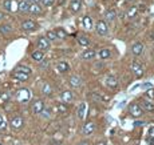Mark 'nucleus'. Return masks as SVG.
<instances>
[{"instance_id": "48", "label": "nucleus", "mask_w": 154, "mask_h": 145, "mask_svg": "<svg viewBox=\"0 0 154 145\" xmlns=\"http://www.w3.org/2000/svg\"><path fill=\"white\" fill-rule=\"evenodd\" d=\"M153 52H154V48H153Z\"/></svg>"}, {"instance_id": "41", "label": "nucleus", "mask_w": 154, "mask_h": 145, "mask_svg": "<svg viewBox=\"0 0 154 145\" xmlns=\"http://www.w3.org/2000/svg\"><path fill=\"white\" fill-rule=\"evenodd\" d=\"M143 88H152V83H146V85H143Z\"/></svg>"}, {"instance_id": "26", "label": "nucleus", "mask_w": 154, "mask_h": 145, "mask_svg": "<svg viewBox=\"0 0 154 145\" xmlns=\"http://www.w3.org/2000/svg\"><path fill=\"white\" fill-rule=\"evenodd\" d=\"M141 105L143 106L145 111H147V112H154V104H153V103L147 101V100H143V101L141 103Z\"/></svg>"}, {"instance_id": "12", "label": "nucleus", "mask_w": 154, "mask_h": 145, "mask_svg": "<svg viewBox=\"0 0 154 145\" xmlns=\"http://www.w3.org/2000/svg\"><path fill=\"white\" fill-rule=\"evenodd\" d=\"M115 17H117V12H115V10H112V8H109V10L105 12V22L106 23L114 22Z\"/></svg>"}, {"instance_id": "6", "label": "nucleus", "mask_w": 154, "mask_h": 145, "mask_svg": "<svg viewBox=\"0 0 154 145\" xmlns=\"http://www.w3.org/2000/svg\"><path fill=\"white\" fill-rule=\"evenodd\" d=\"M129 111H130V115L134 117H141L142 115H143V109H142L141 105H138V104H131L129 108Z\"/></svg>"}, {"instance_id": "3", "label": "nucleus", "mask_w": 154, "mask_h": 145, "mask_svg": "<svg viewBox=\"0 0 154 145\" xmlns=\"http://www.w3.org/2000/svg\"><path fill=\"white\" fill-rule=\"evenodd\" d=\"M118 84H119V81L114 75H107L105 77V85L107 88H110V89H117Z\"/></svg>"}, {"instance_id": "13", "label": "nucleus", "mask_w": 154, "mask_h": 145, "mask_svg": "<svg viewBox=\"0 0 154 145\" xmlns=\"http://www.w3.org/2000/svg\"><path fill=\"white\" fill-rule=\"evenodd\" d=\"M44 108V103L42 100H36V101L32 104V112H34L35 115H40V112L43 111Z\"/></svg>"}, {"instance_id": "20", "label": "nucleus", "mask_w": 154, "mask_h": 145, "mask_svg": "<svg viewBox=\"0 0 154 145\" xmlns=\"http://www.w3.org/2000/svg\"><path fill=\"white\" fill-rule=\"evenodd\" d=\"M29 4H31V3H29L28 0H22V1L17 3V10H19L20 12H28Z\"/></svg>"}, {"instance_id": "45", "label": "nucleus", "mask_w": 154, "mask_h": 145, "mask_svg": "<svg viewBox=\"0 0 154 145\" xmlns=\"http://www.w3.org/2000/svg\"><path fill=\"white\" fill-rule=\"evenodd\" d=\"M79 145H90V144H87V143H81Z\"/></svg>"}, {"instance_id": "33", "label": "nucleus", "mask_w": 154, "mask_h": 145, "mask_svg": "<svg viewBox=\"0 0 154 145\" xmlns=\"http://www.w3.org/2000/svg\"><path fill=\"white\" fill-rule=\"evenodd\" d=\"M40 115H42V117H44V119H48V117L51 116V109H50V108H46V106H44L43 111L40 112Z\"/></svg>"}, {"instance_id": "8", "label": "nucleus", "mask_w": 154, "mask_h": 145, "mask_svg": "<svg viewBox=\"0 0 154 145\" xmlns=\"http://www.w3.org/2000/svg\"><path fill=\"white\" fill-rule=\"evenodd\" d=\"M22 28H23V31H27V32L35 31L36 29V23L34 20H26V22H23Z\"/></svg>"}, {"instance_id": "7", "label": "nucleus", "mask_w": 154, "mask_h": 145, "mask_svg": "<svg viewBox=\"0 0 154 145\" xmlns=\"http://www.w3.org/2000/svg\"><path fill=\"white\" fill-rule=\"evenodd\" d=\"M69 8H70L71 13H78L82 8V1L81 0H71L69 4Z\"/></svg>"}, {"instance_id": "1", "label": "nucleus", "mask_w": 154, "mask_h": 145, "mask_svg": "<svg viewBox=\"0 0 154 145\" xmlns=\"http://www.w3.org/2000/svg\"><path fill=\"white\" fill-rule=\"evenodd\" d=\"M16 100L19 103H22V104L28 103L29 100H31V91L27 89V88H22V89H19L16 92Z\"/></svg>"}, {"instance_id": "22", "label": "nucleus", "mask_w": 154, "mask_h": 145, "mask_svg": "<svg viewBox=\"0 0 154 145\" xmlns=\"http://www.w3.org/2000/svg\"><path fill=\"white\" fill-rule=\"evenodd\" d=\"M97 55V51H94V49H86V51L82 53V59L83 60H91V59H94Z\"/></svg>"}, {"instance_id": "38", "label": "nucleus", "mask_w": 154, "mask_h": 145, "mask_svg": "<svg viewBox=\"0 0 154 145\" xmlns=\"http://www.w3.org/2000/svg\"><path fill=\"white\" fill-rule=\"evenodd\" d=\"M42 3L44 7H51V5H54L55 0H42Z\"/></svg>"}, {"instance_id": "16", "label": "nucleus", "mask_w": 154, "mask_h": 145, "mask_svg": "<svg viewBox=\"0 0 154 145\" xmlns=\"http://www.w3.org/2000/svg\"><path fill=\"white\" fill-rule=\"evenodd\" d=\"M131 52H133V55H134V56L142 55V52H143V44H142V43H135V44H133Z\"/></svg>"}, {"instance_id": "44", "label": "nucleus", "mask_w": 154, "mask_h": 145, "mask_svg": "<svg viewBox=\"0 0 154 145\" xmlns=\"http://www.w3.org/2000/svg\"><path fill=\"white\" fill-rule=\"evenodd\" d=\"M28 1H31V3H38L39 0H28Z\"/></svg>"}, {"instance_id": "21", "label": "nucleus", "mask_w": 154, "mask_h": 145, "mask_svg": "<svg viewBox=\"0 0 154 145\" xmlns=\"http://www.w3.org/2000/svg\"><path fill=\"white\" fill-rule=\"evenodd\" d=\"M14 77L17 79V80H20V81H26V80H28L29 75H28V73H26V72H22V71H16V69H15Z\"/></svg>"}, {"instance_id": "36", "label": "nucleus", "mask_w": 154, "mask_h": 145, "mask_svg": "<svg viewBox=\"0 0 154 145\" xmlns=\"http://www.w3.org/2000/svg\"><path fill=\"white\" fill-rule=\"evenodd\" d=\"M16 71H22V72H26V73H28V75H31V69H29L28 67H24V65H19L16 68Z\"/></svg>"}, {"instance_id": "23", "label": "nucleus", "mask_w": 154, "mask_h": 145, "mask_svg": "<svg viewBox=\"0 0 154 145\" xmlns=\"http://www.w3.org/2000/svg\"><path fill=\"white\" fill-rule=\"evenodd\" d=\"M69 69H70V65L66 63V61H59V63L56 64V71H58V72H60V73L67 72Z\"/></svg>"}, {"instance_id": "17", "label": "nucleus", "mask_w": 154, "mask_h": 145, "mask_svg": "<svg viewBox=\"0 0 154 145\" xmlns=\"http://www.w3.org/2000/svg\"><path fill=\"white\" fill-rule=\"evenodd\" d=\"M60 99L63 103H71L74 100V93L71 92V91H64V92L60 94Z\"/></svg>"}, {"instance_id": "30", "label": "nucleus", "mask_w": 154, "mask_h": 145, "mask_svg": "<svg viewBox=\"0 0 154 145\" xmlns=\"http://www.w3.org/2000/svg\"><path fill=\"white\" fill-rule=\"evenodd\" d=\"M46 39L48 40V41H54V40H56V33H55V31H48V32H47Z\"/></svg>"}, {"instance_id": "39", "label": "nucleus", "mask_w": 154, "mask_h": 145, "mask_svg": "<svg viewBox=\"0 0 154 145\" xmlns=\"http://www.w3.org/2000/svg\"><path fill=\"white\" fill-rule=\"evenodd\" d=\"M58 111L60 112V113H66V112H67V106L59 104V105H58Z\"/></svg>"}, {"instance_id": "19", "label": "nucleus", "mask_w": 154, "mask_h": 145, "mask_svg": "<svg viewBox=\"0 0 154 145\" xmlns=\"http://www.w3.org/2000/svg\"><path fill=\"white\" fill-rule=\"evenodd\" d=\"M69 83H70V85L72 88H78V87H81V84H82V79L79 77V76L74 75V76H71V77H70Z\"/></svg>"}, {"instance_id": "35", "label": "nucleus", "mask_w": 154, "mask_h": 145, "mask_svg": "<svg viewBox=\"0 0 154 145\" xmlns=\"http://www.w3.org/2000/svg\"><path fill=\"white\" fill-rule=\"evenodd\" d=\"M147 133H149V141L152 144H154V125L150 126L149 131H147Z\"/></svg>"}, {"instance_id": "11", "label": "nucleus", "mask_w": 154, "mask_h": 145, "mask_svg": "<svg viewBox=\"0 0 154 145\" xmlns=\"http://www.w3.org/2000/svg\"><path fill=\"white\" fill-rule=\"evenodd\" d=\"M82 24H83V28L87 29V31H91V29H93V27H94L93 19H91L88 15L83 16V19H82Z\"/></svg>"}, {"instance_id": "4", "label": "nucleus", "mask_w": 154, "mask_h": 145, "mask_svg": "<svg viewBox=\"0 0 154 145\" xmlns=\"http://www.w3.org/2000/svg\"><path fill=\"white\" fill-rule=\"evenodd\" d=\"M11 128L15 129V131H19V129L23 128V125H24V120H23L22 116H14L12 119H11Z\"/></svg>"}, {"instance_id": "24", "label": "nucleus", "mask_w": 154, "mask_h": 145, "mask_svg": "<svg viewBox=\"0 0 154 145\" xmlns=\"http://www.w3.org/2000/svg\"><path fill=\"white\" fill-rule=\"evenodd\" d=\"M98 56H99V59H102V60H106V59H109L111 56V51L107 48H102L98 51Z\"/></svg>"}, {"instance_id": "47", "label": "nucleus", "mask_w": 154, "mask_h": 145, "mask_svg": "<svg viewBox=\"0 0 154 145\" xmlns=\"http://www.w3.org/2000/svg\"><path fill=\"white\" fill-rule=\"evenodd\" d=\"M0 145H4V144H2V143H0Z\"/></svg>"}, {"instance_id": "32", "label": "nucleus", "mask_w": 154, "mask_h": 145, "mask_svg": "<svg viewBox=\"0 0 154 145\" xmlns=\"http://www.w3.org/2000/svg\"><path fill=\"white\" fill-rule=\"evenodd\" d=\"M5 128H7V120L3 115H0V131H5Z\"/></svg>"}, {"instance_id": "5", "label": "nucleus", "mask_w": 154, "mask_h": 145, "mask_svg": "<svg viewBox=\"0 0 154 145\" xmlns=\"http://www.w3.org/2000/svg\"><path fill=\"white\" fill-rule=\"evenodd\" d=\"M131 71H133V73L135 75V77H142L143 76V67L141 65V63L140 61H133L131 63Z\"/></svg>"}, {"instance_id": "31", "label": "nucleus", "mask_w": 154, "mask_h": 145, "mask_svg": "<svg viewBox=\"0 0 154 145\" xmlns=\"http://www.w3.org/2000/svg\"><path fill=\"white\" fill-rule=\"evenodd\" d=\"M55 33H56V39H64V37L67 36V33L64 32V29H56Z\"/></svg>"}, {"instance_id": "9", "label": "nucleus", "mask_w": 154, "mask_h": 145, "mask_svg": "<svg viewBox=\"0 0 154 145\" xmlns=\"http://www.w3.org/2000/svg\"><path fill=\"white\" fill-rule=\"evenodd\" d=\"M87 116V104L86 103H81L78 106V117L81 120H85Z\"/></svg>"}, {"instance_id": "2", "label": "nucleus", "mask_w": 154, "mask_h": 145, "mask_svg": "<svg viewBox=\"0 0 154 145\" xmlns=\"http://www.w3.org/2000/svg\"><path fill=\"white\" fill-rule=\"evenodd\" d=\"M95 29H97V33L100 35V36H107L109 35V27L105 20H99V22L97 23Z\"/></svg>"}, {"instance_id": "37", "label": "nucleus", "mask_w": 154, "mask_h": 145, "mask_svg": "<svg viewBox=\"0 0 154 145\" xmlns=\"http://www.w3.org/2000/svg\"><path fill=\"white\" fill-rule=\"evenodd\" d=\"M146 97L149 100H153L154 99V89H153V88H150V89L146 91Z\"/></svg>"}, {"instance_id": "46", "label": "nucleus", "mask_w": 154, "mask_h": 145, "mask_svg": "<svg viewBox=\"0 0 154 145\" xmlns=\"http://www.w3.org/2000/svg\"><path fill=\"white\" fill-rule=\"evenodd\" d=\"M0 19H2V13H0Z\"/></svg>"}, {"instance_id": "18", "label": "nucleus", "mask_w": 154, "mask_h": 145, "mask_svg": "<svg viewBox=\"0 0 154 145\" xmlns=\"http://www.w3.org/2000/svg\"><path fill=\"white\" fill-rule=\"evenodd\" d=\"M28 12L32 13V15H39L42 12V7H40L38 3H31V4H29V8H28Z\"/></svg>"}, {"instance_id": "27", "label": "nucleus", "mask_w": 154, "mask_h": 145, "mask_svg": "<svg viewBox=\"0 0 154 145\" xmlns=\"http://www.w3.org/2000/svg\"><path fill=\"white\" fill-rule=\"evenodd\" d=\"M42 93L44 94V96H50V94L52 93V88H51V85H50L48 83H44V84H43Z\"/></svg>"}, {"instance_id": "10", "label": "nucleus", "mask_w": 154, "mask_h": 145, "mask_svg": "<svg viewBox=\"0 0 154 145\" xmlns=\"http://www.w3.org/2000/svg\"><path fill=\"white\" fill-rule=\"evenodd\" d=\"M94 131H95V124L93 123V121H90V123H86L83 126H82V132H83V135H91Z\"/></svg>"}, {"instance_id": "14", "label": "nucleus", "mask_w": 154, "mask_h": 145, "mask_svg": "<svg viewBox=\"0 0 154 145\" xmlns=\"http://www.w3.org/2000/svg\"><path fill=\"white\" fill-rule=\"evenodd\" d=\"M3 7H4L7 11H10V12H14V11H16L17 4L14 1V0H4V3H3Z\"/></svg>"}, {"instance_id": "43", "label": "nucleus", "mask_w": 154, "mask_h": 145, "mask_svg": "<svg viewBox=\"0 0 154 145\" xmlns=\"http://www.w3.org/2000/svg\"><path fill=\"white\" fill-rule=\"evenodd\" d=\"M150 37H152V40L154 41V31H152V33H150Z\"/></svg>"}, {"instance_id": "28", "label": "nucleus", "mask_w": 154, "mask_h": 145, "mask_svg": "<svg viewBox=\"0 0 154 145\" xmlns=\"http://www.w3.org/2000/svg\"><path fill=\"white\" fill-rule=\"evenodd\" d=\"M137 13H138V8L137 7H131V8H129L126 16L129 17V19H134V17L137 16Z\"/></svg>"}, {"instance_id": "34", "label": "nucleus", "mask_w": 154, "mask_h": 145, "mask_svg": "<svg viewBox=\"0 0 154 145\" xmlns=\"http://www.w3.org/2000/svg\"><path fill=\"white\" fill-rule=\"evenodd\" d=\"M11 31H12V27H11V25H2V27H0V32H2V33H4V35L10 33Z\"/></svg>"}, {"instance_id": "29", "label": "nucleus", "mask_w": 154, "mask_h": 145, "mask_svg": "<svg viewBox=\"0 0 154 145\" xmlns=\"http://www.w3.org/2000/svg\"><path fill=\"white\" fill-rule=\"evenodd\" d=\"M78 43H79V45H82V47H88L90 45V40H88L86 36H79L78 37Z\"/></svg>"}, {"instance_id": "42", "label": "nucleus", "mask_w": 154, "mask_h": 145, "mask_svg": "<svg viewBox=\"0 0 154 145\" xmlns=\"http://www.w3.org/2000/svg\"><path fill=\"white\" fill-rule=\"evenodd\" d=\"M95 145H107V144H106V141H98Z\"/></svg>"}, {"instance_id": "15", "label": "nucleus", "mask_w": 154, "mask_h": 145, "mask_svg": "<svg viewBox=\"0 0 154 145\" xmlns=\"http://www.w3.org/2000/svg\"><path fill=\"white\" fill-rule=\"evenodd\" d=\"M36 45L38 48L42 51V49H48L50 48V41L46 39V37H39L36 41Z\"/></svg>"}, {"instance_id": "40", "label": "nucleus", "mask_w": 154, "mask_h": 145, "mask_svg": "<svg viewBox=\"0 0 154 145\" xmlns=\"http://www.w3.org/2000/svg\"><path fill=\"white\" fill-rule=\"evenodd\" d=\"M8 99H10V94H8V93H4L2 97H0V101H2V103H4V101H7Z\"/></svg>"}, {"instance_id": "25", "label": "nucleus", "mask_w": 154, "mask_h": 145, "mask_svg": "<svg viewBox=\"0 0 154 145\" xmlns=\"http://www.w3.org/2000/svg\"><path fill=\"white\" fill-rule=\"evenodd\" d=\"M32 59H34L35 61H42L44 59V53L40 51V49H36V51L32 52Z\"/></svg>"}]
</instances>
